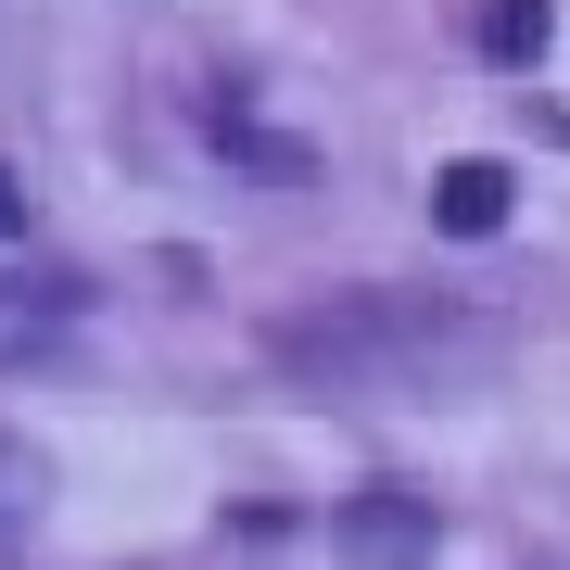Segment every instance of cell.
<instances>
[{
	"label": "cell",
	"mask_w": 570,
	"mask_h": 570,
	"mask_svg": "<svg viewBox=\"0 0 570 570\" xmlns=\"http://www.w3.org/2000/svg\"><path fill=\"white\" fill-rule=\"evenodd\" d=\"M0 242H26V178L0 165Z\"/></svg>",
	"instance_id": "7"
},
{
	"label": "cell",
	"mask_w": 570,
	"mask_h": 570,
	"mask_svg": "<svg viewBox=\"0 0 570 570\" xmlns=\"http://www.w3.org/2000/svg\"><path fill=\"white\" fill-rule=\"evenodd\" d=\"M508 165H494V153H469V165H444V178H431V216H444L456 228V242H494V228H508Z\"/></svg>",
	"instance_id": "4"
},
{
	"label": "cell",
	"mask_w": 570,
	"mask_h": 570,
	"mask_svg": "<svg viewBox=\"0 0 570 570\" xmlns=\"http://www.w3.org/2000/svg\"><path fill=\"white\" fill-rule=\"evenodd\" d=\"M279 367H305L317 393L406 406V393H444V381H469V367H494V330L444 317V305H406V292H355V305H330V317H292Z\"/></svg>",
	"instance_id": "1"
},
{
	"label": "cell",
	"mask_w": 570,
	"mask_h": 570,
	"mask_svg": "<svg viewBox=\"0 0 570 570\" xmlns=\"http://www.w3.org/2000/svg\"><path fill=\"white\" fill-rule=\"evenodd\" d=\"M431 546H444V520H431V494H355L343 508V558H367V570H431Z\"/></svg>",
	"instance_id": "2"
},
{
	"label": "cell",
	"mask_w": 570,
	"mask_h": 570,
	"mask_svg": "<svg viewBox=\"0 0 570 570\" xmlns=\"http://www.w3.org/2000/svg\"><path fill=\"white\" fill-rule=\"evenodd\" d=\"M469 26H482V51H494V63H532L558 13H546V0H469Z\"/></svg>",
	"instance_id": "6"
},
{
	"label": "cell",
	"mask_w": 570,
	"mask_h": 570,
	"mask_svg": "<svg viewBox=\"0 0 570 570\" xmlns=\"http://www.w3.org/2000/svg\"><path fill=\"white\" fill-rule=\"evenodd\" d=\"M39 520H51V456L26 431H0V546H26Z\"/></svg>",
	"instance_id": "5"
},
{
	"label": "cell",
	"mask_w": 570,
	"mask_h": 570,
	"mask_svg": "<svg viewBox=\"0 0 570 570\" xmlns=\"http://www.w3.org/2000/svg\"><path fill=\"white\" fill-rule=\"evenodd\" d=\"M77 305H89L77 279H13V266H0V355H39V343H63V330H77Z\"/></svg>",
	"instance_id": "3"
}]
</instances>
